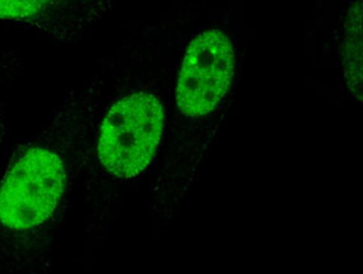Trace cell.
Returning <instances> with one entry per match:
<instances>
[{"label":"cell","instance_id":"cell-2","mask_svg":"<svg viewBox=\"0 0 363 274\" xmlns=\"http://www.w3.org/2000/svg\"><path fill=\"white\" fill-rule=\"evenodd\" d=\"M162 125L161 104L148 92L120 96L96 126L87 121L86 109L78 180L85 181L97 171L113 181L135 179L153 160Z\"/></svg>","mask_w":363,"mask_h":274},{"label":"cell","instance_id":"cell-4","mask_svg":"<svg viewBox=\"0 0 363 274\" xmlns=\"http://www.w3.org/2000/svg\"><path fill=\"white\" fill-rule=\"evenodd\" d=\"M97 15L99 5L85 1H0V21L61 42H74Z\"/></svg>","mask_w":363,"mask_h":274},{"label":"cell","instance_id":"cell-1","mask_svg":"<svg viewBox=\"0 0 363 274\" xmlns=\"http://www.w3.org/2000/svg\"><path fill=\"white\" fill-rule=\"evenodd\" d=\"M87 87H70L0 175V274H50L83 150Z\"/></svg>","mask_w":363,"mask_h":274},{"label":"cell","instance_id":"cell-3","mask_svg":"<svg viewBox=\"0 0 363 274\" xmlns=\"http://www.w3.org/2000/svg\"><path fill=\"white\" fill-rule=\"evenodd\" d=\"M235 54L230 39L220 31H206L190 44L182 65L177 104L189 116H205L223 100L230 87Z\"/></svg>","mask_w":363,"mask_h":274},{"label":"cell","instance_id":"cell-5","mask_svg":"<svg viewBox=\"0 0 363 274\" xmlns=\"http://www.w3.org/2000/svg\"><path fill=\"white\" fill-rule=\"evenodd\" d=\"M22 70V60L16 51L0 50V150L4 148L8 137L9 90L13 87L15 80Z\"/></svg>","mask_w":363,"mask_h":274}]
</instances>
